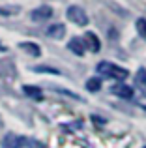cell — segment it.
<instances>
[{"mask_svg":"<svg viewBox=\"0 0 146 148\" xmlns=\"http://www.w3.org/2000/svg\"><path fill=\"white\" fill-rule=\"evenodd\" d=\"M96 69H98V73H101V75H107V77H111V79H120V81L129 75V71L126 68H118V66L111 64V62H99Z\"/></svg>","mask_w":146,"mask_h":148,"instance_id":"1","label":"cell"},{"mask_svg":"<svg viewBox=\"0 0 146 148\" xmlns=\"http://www.w3.org/2000/svg\"><path fill=\"white\" fill-rule=\"evenodd\" d=\"M68 19H70L71 23H75V25H79V26L88 25L86 11H84L83 8H79V6H70L68 8Z\"/></svg>","mask_w":146,"mask_h":148,"instance_id":"2","label":"cell"},{"mask_svg":"<svg viewBox=\"0 0 146 148\" xmlns=\"http://www.w3.org/2000/svg\"><path fill=\"white\" fill-rule=\"evenodd\" d=\"M25 145H28V141H26L25 137H21V135H15V133L6 135V137H4V143H2L4 148H23Z\"/></svg>","mask_w":146,"mask_h":148,"instance_id":"3","label":"cell"},{"mask_svg":"<svg viewBox=\"0 0 146 148\" xmlns=\"http://www.w3.org/2000/svg\"><path fill=\"white\" fill-rule=\"evenodd\" d=\"M51 15H53V8L51 6H40L38 10H34L32 13H30V17H32V21L41 23V21H47Z\"/></svg>","mask_w":146,"mask_h":148,"instance_id":"4","label":"cell"},{"mask_svg":"<svg viewBox=\"0 0 146 148\" xmlns=\"http://www.w3.org/2000/svg\"><path fill=\"white\" fill-rule=\"evenodd\" d=\"M113 94L129 99V98H133L135 90H133V86H128V84H116V86H113Z\"/></svg>","mask_w":146,"mask_h":148,"instance_id":"5","label":"cell"},{"mask_svg":"<svg viewBox=\"0 0 146 148\" xmlns=\"http://www.w3.org/2000/svg\"><path fill=\"white\" fill-rule=\"evenodd\" d=\"M64 34H66V26L64 25H53V26H49V30H47V36L53 38V40H62Z\"/></svg>","mask_w":146,"mask_h":148,"instance_id":"6","label":"cell"},{"mask_svg":"<svg viewBox=\"0 0 146 148\" xmlns=\"http://www.w3.org/2000/svg\"><path fill=\"white\" fill-rule=\"evenodd\" d=\"M68 47H70L71 53H75L77 56H83L84 54V45H83V40L81 38H73V40H70V43H68Z\"/></svg>","mask_w":146,"mask_h":148,"instance_id":"7","label":"cell"},{"mask_svg":"<svg viewBox=\"0 0 146 148\" xmlns=\"http://www.w3.org/2000/svg\"><path fill=\"white\" fill-rule=\"evenodd\" d=\"M84 41L88 43L90 51H94V53H98V51L101 49V41L98 40V36H96L94 32H86V36H84Z\"/></svg>","mask_w":146,"mask_h":148,"instance_id":"8","label":"cell"},{"mask_svg":"<svg viewBox=\"0 0 146 148\" xmlns=\"http://www.w3.org/2000/svg\"><path fill=\"white\" fill-rule=\"evenodd\" d=\"M23 90H25L26 96H30V98H34V99H43V92H41L38 86H30V84H26V86H23Z\"/></svg>","mask_w":146,"mask_h":148,"instance_id":"9","label":"cell"},{"mask_svg":"<svg viewBox=\"0 0 146 148\" xmlns=\"http://www.w3.org/2000/svg\"><path fill=\"white\" fill-rule=\"evenodd\" d=\"M21 47L26 51V53H30L32 56H40V47H38L36 43H32V41H25V43H21Z\"/></svg>","mask_w":146,"mask_h":148,"instance_id":"10","label":"cell"},{"mask_svg":"<svg viewBox=\"0 0 146 148\" xmlns=\"http://www.w3.org/2000/svg\"><path fill=\"white\" fill-rule=\"evenodd\" d=\"M86 88H88L90 92H98L99 88H101V81H99L98 77H92V79L86 81Z\"/></svg>","mask_w":146,"mask_h":148,"instance_id":"11","label":"cell"},{"mask_svg":"<svg viewBox=\"0 0 146 148\" xmlns=\"http://www.w3.org/2000/svg\"><path fill=\"white\" fill-rule=\"evenodd\" d=\"M137 32L143 40H146V19H137Z\"/></svg>","mask_w":146,"mask_h":148,"instance_id":"12","label":"cell"},{"mask_svg":"<svg viewBox=\"0 0 146 148\" xmlns=\"http://www.w3.org/2000/svg\"><path fill=\"white\" fill-rule=\"evenodd\" d=\"M34 71H45V73H55V75H58V69L47 68V66H36V68H34Z\"/></svg>","mask_w":146,"mask_h":148,"instance_id":"13","label":"cell"},{"mask_svg":"<svg viewBox=\"0 0 146 148\" xmlns=\"http://www.w3.org/2000/svg\"><path fill=\"white\" fill-rule=\"evenodd\" d=\"M15 11H19V8H0V13H2L4 17H10V15H13Z\"/></svg>","mask_w":146,"mask_h":148,"instance_id":"14","label":"cell"},{"mask_svg":"<svg viewBox=\"0 0 146 148\" xmlns=\"http://www.w3.org/2000/svg\"><path fill=\"white\" fill-rule=\"evenodd\" d=\"M137 83H139V84H144V86H146V71H144L143 68H141L139 73H137Z\"/></svg>","mask_w":146,"mask_h":148,"instance_id":"15","label":"cell"},{"mask_svg":"<svg viewBox=\"0 0 146 148\" xmlns=\"http://www.w3.org/2000/svg\"><path fill=\"white\" fill-rule=\"evenodd\" d=\"M28 145L32 146V148H43V145H41V143H36V141H28Z\"/></svg>","mask_w":146,"mask_h":148,"instance_id":"16","label":"cell"},{"mask_svg":"<svg viewBox=\"0 0 146 148\" xmlns=\"http://www.w3.org/2000/svg\"><path fill=\"white\" fill-rule=\"evenodd\" d=\"M144 98H146V90H144Z\"/></svg>","mask_w":146,"mask_h":148,"instance_id":"17","label":"cell"}]
</instances>
